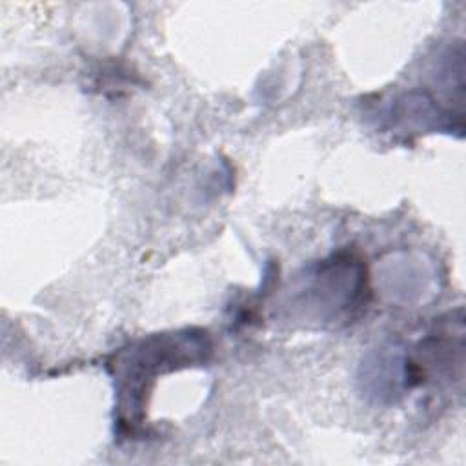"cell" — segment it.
<instances>
[{"label": "cell", "instance_id": "obj_1", "mask_svg": "<svg viewBox=\"0 0 466 466\" xmlns=\"http://www.w3.org/2000/svg\"><path fill=\"white\" fill-rule=\"evenodd\" d=\"M211 350V339L206 331L182 329L140 339L115 353L111 371L120 430L131 431L142 424L144 408L158 375L193 362H206Z\"/></svg>", "mask_w": 466, "mask_h": 466}]
</instances>
